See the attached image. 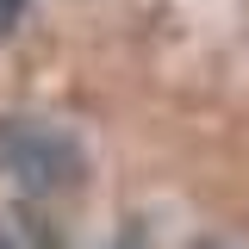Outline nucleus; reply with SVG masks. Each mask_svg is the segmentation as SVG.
<instances>
[{
  "instance_id": "nucleus-1",
  "label": "nucleus",
  "mask_w": 249,
  "mask_h": 249,
  "mask_svg": "<svg viewBox=\"0 0 249 249\" xmlns=\"http://www.w3.org/2000/svg\"><path fill=\"white\" fill-rule=\"evenodd\" d=\"M0 162L25 193H56V187H75L81 175V143L37 119H0Z\"/></svg>"
},
{
  "instance_id": "nucleus-2",
  "label": "nucleus",
  "mask_w": 249,
  "mask_h": 249,
  "mask_svg": "<svg viewBox=\"0 0 249 249\" xmlns=\"http://www.w3.org/2000/svg\"><path fill=\"white\" fill-rule=\"evenodd\" d=\"M112 249H143V224H137V218H124V231L112 237Z\"/></svg>"
},
{
  "instance_id": "nucleus-3",
  "label": "nucleus",
  "mask_w": 249,
  "mask_h": 249,
  "mask_svg": "<svg viewBox=\"0 0 249 249\" xmlns=\"http://www.w3.org/2000/svg\"><path fill=\"white\" fill-rule=\"evenodd\" d=\"M19 13H25V0H0V31L19 25Z\"/></svg>"
},
{
  "instance_id": "nucleus-4",
  "label": "nucleus",
  "mask_w": 249,
  "mask_h": 249,
  "mask_svg": "<svg viewBox=\"0 0 249 249\" xmlns=\"http://www.w3.org/2000/svg\"><path fill=\"white\" fill-rule=\"evenodd\" d=\"M0 249H13V243H6V237H0Z\"/></svg>"
},
{
  "instance_id": "nucleus-5",
  "label": "nucleus",
  "mask_w": 249,
  "mask_h": 249,
  "mask_svg": "<svg viewBox=\"0 0 249 249\" xmlns=\"http://www.w3.org/2000/svg\"><path fill=\"white\" fill-rule=\"evenodd\" d=\"M206 249H212V243H206Z\"/></svg>"
}]
</instances>
